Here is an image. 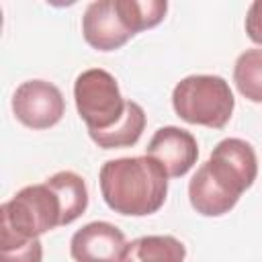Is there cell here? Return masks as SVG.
Instances as JSON below:
<instances>
[{"label":"cell","instance_id":"obj_7","mask_svg":"<svg viewBox=\"0 0 262 262\" xmlns=\"http://www.w3.org/2000/svg\"><path fill=\"white\" fill-rule=\"evenodd\" d=\"M145 156L160 162L168 178H180L196 164L199 145L190 131L168 125V127H160L151 135Z\"/></svg>","mask_w":262,"mask_h":262},{"label":"cell","instance_id":"obj_12","mask_svg":"<svg viewBox=\"0 0 262 262\" xmlns=\"http://www.w3.org/2000/svg\"><path fill=\"white\" fill-rule=\"evenodd\" d=\"M115 6L133 35L160 25L168 10L166 0H115Z\"/></svg>","mask_w":262,"mask_h":262},{"label":"cell","instance_id":"obj_11","mask_svg":"<svg viewBox=\"0 0 262 262\" xmlns=\"http://www.w3.org/2000/svg\"><path fill=\"white\" fill-rule=\"evenodd\" d=\"M143 129H145V113H143L141 104H137L135 100H127L125 117L113 129H108L104 133H94V135H90V139L102 149L131 147L139 141Z\"/></svg>","mask_w":262,"mask_h":262},{"label":"cell","instance_id":"obj_1","mask_svg":"<svg viewBox=\"0 0 262 262\" xmlns=\"http://www.w3.org/2000/svg\"><path fill=\"white\" fill-rule=\"evenodd\" d=\"M258 176V158L254 147L239 137L219 141L209 160L196 168L188 182V201L203 217H221L229 213L244 190Z\"/></svg>","mask_w":262,"mask_h":262},{"label":"cell","instance_id":"obj_3","mask_svg":"<svg viewBox=\"0 0 262 262\" xmlns=\"http://www.w3.org/2000/svg\"><path fill=\"white\" fill-rule=\"evenodd\" d=\"M70 225L63 199L47 178L41 184L20 188L0 207V235L14 239H37L39 235Z\"/></svg>","mask_w":262,"mask_h":262},{"label":"cell","instance_id":"obj_5","mask_svg":"<svg viewBox=\"0 0 262 262\" xmlns=\"http://www.w3.org/2000/svg\"><path fill=\"white\" fill-rule=\"evenodd\" d=\"M74 100L88 135L113 129L127 113V100L121 96L115 76L102 68L84 70L76 78Z\"/></svg>","mask_w":262,"mask_h":262},{"label":"cell","instance_id":"obj_9","mask_svg":"<svg viewBox=\"0 0 262 262\" xmlns=\"http://www.w3.org/2000/svg\"><path fill=\"white\" fill-rule=\"evenodd\" d=\"M82 35L96 51H115L133 37L117 12L115 0H96L88 4L82 16Z\"/></svg>","mask_w":262,"mask_h":262},{"label":"cell","instance_id":"obj_2","mask_svg":"<svg viewBox=\"0 0 262 262\" xmlns=\"http://www.w3.org/2000/svg\"><path fill=\"white\" fill-rule=\"evenodd\" d=\"M98 182L106 207L131 217H145L160 211L168 194V174L149 156L104 162Z\"/></svg>","mask_w":262,"mask_h":262},{"label":"cell","instance_id":"obj_4","mask_svg":"<svg viewBox=\"0 0 262 262\" xmlns=\"http://www.w3.org/2000/svg\"><path fill=\"white\" fill-rule=\"evenodd\" d=\"M174 113L190 123L209 129H223L233 113L235 98L229 82L213 74H194L182 78L172 90Z\"/></svg>","mask_w":262,"mask_h":262},{"label":"cell","instance_id":"obj_8","mask_svg":"<svg viewBox=\"0 0 262 262\" xmlns=\"http://www.w3.org/2000/svg\"><path fill=\"white\" fill-rule=\"evenodd\" d=\"M125 233L108 221H92L80 227L70 239V254L76 262H121Z\"/></svg>","mask_w":262,"mask_h":262},{"label":"cell","instance_id":"obj_6","mask_svg":"<svg viewBox=\"0 0 262 262\" xmlns=\"http://www.w3.org/2000/svg\"><path fill=\"white\" fill-rule=\"evenodd\" d=\"M14 117L29 129H49L66 113L61 90L47 80H27L12 96Z\"/></svg>","mask_w":262,"mask_h":262},{"label":"cell","instance_id":"obj_10","mask_svg":"<svg viewBox=\"0 0 262 262\" xmlns=\"http://www.w3.org/2000/svg\"><path fill=\"white\" fill-rule=\"evenodd\" d=\"M186 248L174 235H141L125 246L121 262H184Z\"/></svg>","mask_w":262,"mask_h":262},{"label":"cell","instance_id":"obj_13","mask_svg":"<svg viewBox=\"0 0 262 262\" xmlns=\"http://www.w3.org/2000/svg\"><path fill=\"white\" fill-rule=\"evenodd\" d=\"M233 82L244 98L262 102V49H246L235 59Z\"/></svg>","mask_w":262,"mask_h":262},{"label":"cell","instance_id":"obj_14","mask_svg":"<svg viewBox=\"0 0 262 262\" xmlns=\"http://www.w3.org/2000/svg\"><path fill=\"white\" fill-rule=\"evenodd\" d=\"M43 246L37 239H14L0 235V262H41Z\"/></svg>","mask_w":262,"mask_h":262},{"label":"cell","instance_id":"obj_15","mask_svg":"<svg viewBox=\"0 0 262 262\" xmlns=\"http://www.w3.org/2000/svg\"><path fill=\"white\" fill-rule=\"evenodd\" d=\"M246 33L250 41L256 45H262V0H256L250 4L246 14Z\"/></svg>","mask_w":262,"mask_h":262}]
</instances>
